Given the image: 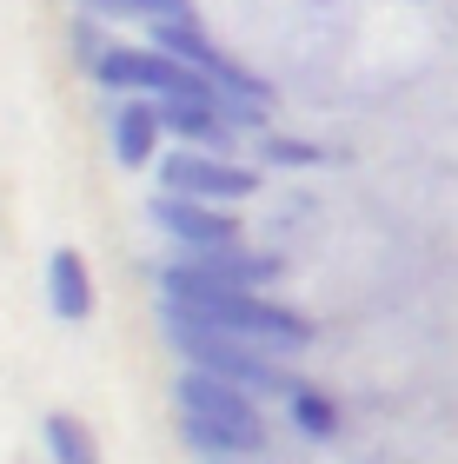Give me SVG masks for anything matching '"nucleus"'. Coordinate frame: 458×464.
<instances>
[{
  "label": "nucleus",
  "mask_w": 458,
  "mask_h": 464,
  "mask_svg": "<svg viewBox=\"0 0 458 464\" xmlns=\"http://www.w3.org/2000/svg\"><path fill=\"white\" fill-rule=\"evenodd\" d=\"M160 299L180 305V312H193V319H206V325H219V332H239V339H253V345L279 352V358L286 352H306L312 339H319V325H312L299 305L266 299V292L219 285V279H206L193 259H180V252L160 266Z\"/></svg>",
  "instance_id": "nucleus-1"
},
{
  "label": "nucleus",
  "mask_w": 458,
  "mask_h": 464,
  "mask_svg": "<svg viewBox=\"0 0 458 464\" xmlns=\"http://www.w3.org/2000/svg\"><path fill=\"white\" fill-rule=\"evenodd\" d=\"M160 325H166V339H173L180 365L219 372V378H233V385H246L253 398H286V385H293V378L279 372V352L239 339V332H219V325H206V319H193V312H180L166 299H160Z\"/></svg>",
  "instance_id": "nucleus-2"
},
{
  "label": "nucleus",
  "mask_w": 458,
  "mask_h": 464,
  "mask_svg": "<svg viewBox=\"0 0 458 464\" xmlns=\"http://www.w3.org/2000/svg\"><path fill=\"white\" fill-rule=\"evenodd\" d=\"M147 219H153V232L180 252V259H200V252H219V246H246L233 206H206V199L166 193V186L147 199Z\"/></svg>",
  "instance_id": "nucleus-3"
},
{
  "label": "nucleus",
  "mask_w": 458,
  "mask_h": 464,
  "mask_svg": "<svg viewBox=\"0 0 458 464\" xmlns=\"http://www.w3.org/2000/svg\"><path fill=\"white\" fill-rule=\"evenodd\" d=\"M160 186L186 193V199H206V206H239L259 193V166H239L226 153H200V146H173L160 160Z\"/></svg>",
  "instance_id": "nucleus-4"
},
{
  "label": "nucleus",
  "mask_w": 458,
  "mask_h": 464,
  "mask_svg": "<svg viewBox=\"0 0 458 464\" xmlns=\"http://www.w3.org/2000/svg\"><path fill=\"white\" fill-rule=\"evenodd\" d=\"M173 405H180V411H200V418H226V425H246V431H266L259 398L246 392V385H233V378H219V372H200V365L180 372Z\"/></svg>",
  "instance_id": "nucleus-5"
},
{
  "label": "nucleus",
  "mask_w": 458,
  "mask_h": 464,
  "mask_svg": "<svg viewBox=\"0 0 458 464\" xmlns=\"http://www.w3.org/2000/svg\"><path fill=\"white\" fill-rule=\"evenodd\" d=\"M160 120H166V140L200 146V153H226V160H233V146H239V133L219 120V107H213V100L166 93V100H160Z\"/></svg>",
  "instance_id": "nucleus-6"
},
{
  "label": "nucleus",
  "mask_w": 458,
  "mask_h": 464,
  "mask_svg": "<svg viewBox=\"0 0 458 464\" xmlns=\"http://www.w3.org/2000/svg\"><path fill=\"white\" fill-rule=\"evenodd\" d=\"M160 140H166L160 100H153V93L120 100V113H113V160L127 166V173H140V166H153V160H160Z\"/></svg>",
  "instance_id": "nucleus-7"
},
{
  "label": "nucleus",
  "mask_w": 458,
  "mask_h": 464,
  "mask_svg": "<svg viewBox=\"0 0 458 464\" xmlns=\"http://www.w3.org/2000/svg\"><path fill=\"white\" fill-rule=\"evenodd\" d=\"M47 305H54V319H67V325H80L93 312V272L80 259V246L47 252Z\"/></svg>",
  "instance_id": "nucleus-8"
},
{
  "label": "nucleus",
  "mask_w": 458,
  "mask_h": 464,
  "mask_svg": "<svg viewBox=\"0 0 458 464\" xmlns=\"http://www.w3.org/2000/svg\"><path fill=\"white\" fill-rule=\"evenodd\" d=\"M193 266L206 272V279L239 285V292H273V285H279V259H273V252H253V246H219V252H200Z\"/></svg>",
  "instance_id": "nucleus-9"
},
{
  "label": "nucleus",
  "mask_w": 458,
  "mask_h": 464,
  "mask_svg": "<svg viewBox=\"0 0 458 464\" xmlns=\"http://www.w3.org/2000/svg\"><path fill=\"white\" fill-rule=\"evenodd\" d=\"M147 40H153L160 53H173V60H186V67H206V73H219V67H226V53L213 47V34H206V20H200V14L147 20Z\"/></svg>",
  "instance_id": "nucleus-10"
},
{
  "label": "nucleus",
  "mask_w": 458,
  "mask_h": 464,
  "mask_svg": "<svg viewBox=\"0 0 458 464\" xmlns=\"http://www.w3.org/2000/svg\"><path fill=\"white\" fill-rule=\"evenodd\" d=\"M286 418H293V431H306L312 445H332V438L346 431V405H339L332 392L306 385V378H293V385H286Z\"/></svg>",
  "instance_id": "nucleus-11"
},
{
  "label": "nucleus",
  "mask_w": 458,
  "mask_h": 464,
  "mask_svg": "<svg viewBox=\"0 0 458 464\" xmlns=\"http://www.w3.org/2000/svg\"><path fill=\"white\" fill-rule=\"evenodd\" d=\"M40 445H47L54 464H100V438H93V425L80 411H47Z\"/></svg>",
  "instance_id": "nucleus-12"
},
{
  "label": "nucleus",
  "mask_w": 458,
  "mask_h": 464,
  "mask_svg": "<svg viewBox=\"0 0 458 464\" xmlns=\"http://www.w3.org/2000/svg\"><path fill=\"white\" fill-rule=\"evenodd\" d=\"M219 120L233 133H273V107L253 100V93H233V87H219Z\"/></svg>",
  "instance_id": "nucleus-13"
},
{
  "label": "nucleus",
  "mask_w": 458,
  "mask_h": 464,
  "mask_svg": "<svg viewBox=\"0 0 458 464\" xmlns=\"http://www.w3.org/2000/svg\"><path fill=\"white\" fill-rule=\"evenodd\" d=\"M259 153L273 160V166H319L326 160L312 140H293V133H259Z\"/></svg>",
  "instance_id": "nucleus-14"
},
{
  "label": "nucleus",
  "mask_w": 458,
  "mask_h": 464,
  "mask_svg": "<svg viewBox=\"0 0 458 464\" xmlns=\"http://www.w3.org/2000/svg\"><path fill=\"white\" fill-rule=\"evenodd\" d=\"M67 47H73V60L80 67H100V53H107V40H100V20L93 14H73V27H67Z\"/></svg>",
  "instance_id": "nucleus-15"
},
{
  "label": "nucleus",
  "mask_w": 458,
  "mask_h": 464,
  "mask_svg": "<svg viewBox=\"0 0 458 464\" xmlns=\"http://www.w3.org/2000/svg\"><path fill=\"white\" fill-rule=\"evenodd\" d=\"M133 20H173V14H193V0H127Z\"/></svg>",
  "instance_id": "nucleus-16"
},
{
  "label": "nucleus",
  "mask_w": 458,
  "mask_h": 464,
  "mask_svg": "<svg viewBox=\"0 0 458 464\" xmlns=\"http://www.w3.org/2000/svg\"><path fill=\"white\" fill-rule=\"evenodd\" d=\"M73 14H93V20H120L127 0H73Z\"/></svg>",
  "instance_id": "nucleus-17"
},
{
  "label": "nucleus",
  "mask_w": 458,
  "mask_h": 464,
  "mask_svg": "<svg viewBox=\"0 0 458 464\" xmlns=\"http://www.w3.org/2000/svg\"><path fill=\"white\" fill-rule=\"evenodd\" d=\"M226 464H259V458H226Z\"/></svg>",
  "instance_id": "nucleus-18"
}]
</instances>
